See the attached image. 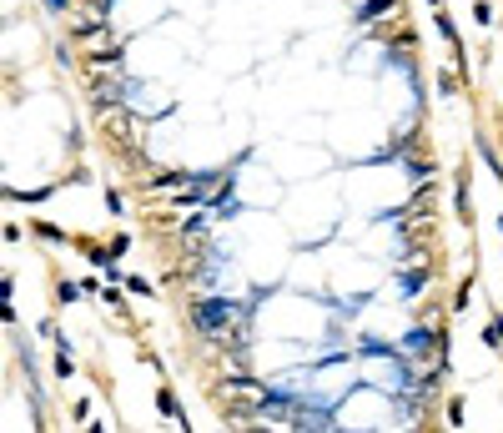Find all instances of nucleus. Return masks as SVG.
Here are the masks:
<instances>
[{"label":"nucleus","instance_id":"7ed1b4c3","mask_svg":"<svg viewBox=\"0 0 503 433\" xmlns=\"http://www.w3.org/2000/svg\"><path fill=\"white\" fill-rule=\"evenodd\" d=\"M46 6H51V11H60V6H66V0H46Z\"/></svg>","mask_w":503,"mask_h":433},{"label":"nucleus","instance_id":"f257e3e1","mask_svg":"<svg viewBox=\"0 0 503 433\" xmlns=\"http://www.w3.org/2000/svg\"><path fill=\"white\" fill-rule=\"evenodd\" d=\"M428 343H433V337H428V328H418V332H407V348H418V353H423Z\"/></svg>","mask_w":503,"mask_h":433},{"label":"nucleus","instance_id":"f03ea898","mask_svg":"<svg viewBox=\"0 0 503 433\" xmlns=\"http://www.w3.org/2000/svg\"><path fill=\"white\" fill-rule=\"evenodd\" d=\"M388 6H393V0H372V6H362V20H367V15H377V11H388Z\"/></svg>","mask_w":503,"mask_h":433}]
</instances>
